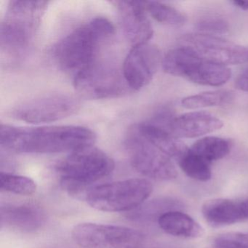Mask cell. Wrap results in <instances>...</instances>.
<instances>
[{"instance_id":"20","label":"cell","mask_w":248,"mask_h":248,"mask_svg":"<svg viewBox=\"0 0 248 248\" xmlns=\"http://www.w3.org/2000/svg\"><path fill=\"white\" fill-rule=\"evenodd\" d=\"M234 98V93L232 91L217 90L186 97L181 101V105L187 109L220 107L230 104Z\"/></svg>"},{"instance_id":"15","label":"cell","mask_w":248,"mask_h":248,"mask_svg":"<svg viewBox=\"0 0 248 248\" xmlns=\"http://www.w3.org/2000/svg\"><path fill=\"white\" fill-rule=\"evenodd\" d=\"M206 221L213 227H221L248 220V199L233 200L213 199L202 207Z\"/></svg>"},{"instance_id":"9","label":"cell","mask_w":248,"mask_h":248,"mask_svg":"<svg viewBox=\"0 0 248 248\" xmlns=\"http://www.w3.org/2000/svg\"><path fill=\"white\" fill-rule=\"evenodd\" d=\"M74 85L77 92L88 99L117 98L131 90L123 72L96 62L75 75Z\"/></svg>"},{"instance_id":"18","label":"cell","mask_w":248,"mask_h":248,"mask_svg":"<svg viewBox=\"0 0 248 248\" xmlns=\"http://www.w3.org/2000/svg\"><path fill=\"white\" fill-rule=\"evenodd\" d=\"M158 224L165 233L177 237L196 239L204 233V229L193 217L176 210L161 215Z\"/></svg>"},{"instance_id":"16","label":"cell","mask_w":248,"mask_h":248,"mask_svg":"<svg viewBox=\"0 0 248 248\" xmlns=\"http://www.w3.org/2000/svg\"><path fill=\"white\" fill-rule=\"evenodd\" d=\"M46 221V215L34 204H6L0 210V223L5 226L21 232L38 230Z\"/></svg>"},{"instance_id":"8","label":"cell","mask_w":248,"mask_h":248,"mask_svg":"<svg viewBox=\"0 0 248 248\" xmlns=\"http://www.w3.org/2000/svg\"><path fill=\"white\" fill-rule=\"evenodd\" d=\"M72 238L82 248H143L145 236L124 226L80 223L74 228Z\"/></svg>"},{"instance_id":"5","label":"cell","mask_w":248,"mask_h":248,"mask_svg":"<svg viewBox=\"0 0 248 248\" xmlns=\"http://www.w3.org/2000/svg\"><path fill=\"white\" fill-rule=\"evenodd\" d=\"M162 66L168 75L205 86H222L232 77V72L227 66L204 60L184 46L170 50L162 58Z\"/></svg>"},{"instance_id":"26","label":"cell","mask_w":248,"mask_h":248,"mask_svg":"<svg viewBox=\"0 0 248 248\" xmlns=\"http://www.w3.org/2000/svg\"><path fill=\"white\" fill-rule=\"evenodd\" d=\"M235 88L244 92H248V68L238 75L235 81Z\"/></svg>"},{"instance_id":"14","label":"cell","mask_w":248,"mask_h":248,"mask_svg":"<svg viewBox=\"0 0 248 248\" xmlns=\"http://www.w3.org/2000/svg\"><path fill=\"white\" fill-rule=\"evenodd\" d=\"M221 120L204 111H194L175 116L170 131L178 139H194L214 133L223 127Z\"/></svg>"},{"instance_id":"11","label":"cell","mask_w":248,"mask_h":248,"mask_svg":"<svg viewBox=\"0 0 248 248\" xmlns=\"http://www.w3.org/2000/svg\"><path fill=\"white\" fill-rule=\"evenodd\" d=\"M181 46L194 50L204 60L229 66L248 62V48L221 37L202 33L184 34L180 38Z\"/></svg>"},{"instance_id":"22","label":"cell","mask_w":248,"mask_h":248,"mask_svg":"<svg viewBox=\"0 0 248 248\" xmlns=\"http://www.w3.org/2000/svg\"><path fill=\"white\" fill-rule=\"evenodd\" d=\"M146 12L157 22L172 27H181L186 17L173 7L159 2H144Z\"/></svg>"},{"instance_id":"21","label":"cell","mask_w":248,"mask_h":248,"mask_svg":"<svg viewBox=\"0 0 248 248\" xmlns=\"http://www.w3.org/2000/svg\"><path fill=\"white\" fill-rule=\"evenodd\" d=\"M181 170L189 178L199 181H207L211 179V164L200 156L188 152L178 161Z\"/></svg>"},{"instance_id":"7","label":"cell","mask_w":248,"mask_h":248,"mask_svg":"<svg viewBox=\"0 0 248 248\" xmlns=\"http://www.w3.org/2000/svg\"><path fill=\"white\" fill-rule=\"evenodd\" d=\"M125 145L132 165L142 175L158 181H170L178 176L170 158L143 137L135 126L128 132Z\"/></svg>"},{"instance_id":"3","label":"cell","mask_w":248,"mask_h":248,"mask_svg":"<svg viewBox=\"0 0 248 248\" xmlns=\"http://www.w3.org/2000/svg\"><path fill=\"white\" fill-rule=\"evenodd\" d=\"M115 164L108 155L94 146L71 152L56 167L61 186L69 195L86 198L91 186L114 170Z\"/></svg>"},{"instance_id":"1","label":"cell","mask_w":248,"mask_h":248,"mask_svg":"<svg viewBox=\"0 0 248 248\" xmlns=\"http://www.w3.org/2000/svg\"><path fill=\"white\" fill-rule=\"evenodd\" d=\"M96 136L81 126L20 127L1 124L0 143L18 153L53 154L74 152L93 146Z\"/></svg>"},{"instance_id":"24","label":"cell","mask_w":248,"mask_h":248,"mask_svg":"<svg viewBox=\"0 0 248 248\" xmlns=\"http://www.w3.org/2000/svg\"><path fill=\"white\" fill-rule=\"evenodd\" d=\"M196 28L202 34L217 35L228 32L229 25L228 21L218 16L208 15L202 17L197 21Z\"/></svg>"},{"instance_id":"23","label":"cell","mask_w":248,"mask_h":248,"mask_svg":"<svg viewBox=\"0 0 248 248\" xmlns=\"http://www.w3.org/2000/svg\"><path fill=\"white\" fill-rule=\"evenodd\" d=\"M0 188L2 191L19 195L30 196L35 192L37 185L28 177L2 172L0 173Z\"/></svg>"},{"instance_id":"10","label":"cell","mask_w":248,"mask_h":248,"mask_svg":"<svg viewBox=\"0 0 248 248\" xmlns=\"http://www.w3.org/2000/svg\"><path fill=\"white\" fill-rule=\"evenodd\" d=\"M79 106L74 97L53 94L23 103L14 108L11 116L33 124L51 123L72 116L79 110Z\"/></svg>"},{"instance_id":"2","label":"cell","mask_w":248,"mask_h":248,"mask_svg":"<svg viewBox=\"0 0 248 248\" xmlns=\"http://www.w3.org/2000/svg\"><path fill=\"white\" fill-rule=\"evenodd\" d=\"M114 25L102 17L74 30L53 47V57L59 67L75 74L95 62L100 45L114 33Z\"/></svg>"},{"instance_id":"25","label":"cell","mask_w":248,"mask_h":248,"mask_svg":"<svg viewBox=\"0 0 248 248\" xmlns=\"http://www.w3.org/2000/svg\"><path fill=\"white\" fill-rule=\"evenodd\" d=\"M215 245L216 248H248V234L223 233L216 238Z\"/></svg>"},{"instance_id":"13","label":"cell","mask_w":248,"mask_h":248,"mask_svg":"<svg viewBox=\"0 0 248 248\" xmlns=\"http://www.w3.org/2000/svg\"><path fill=\"white\" fill-rule=\"evenodd\" d=\"M120 24L127 40L134 46L148 43L154 34L153 27L147 17L145 2L141 1L114 2Z\"/></svg>"},{"instance_id":"19","label":"cell","mask_w":248,"mask_h":248,"mask_svg":"<svg viewBox=\"0 0 248 248\" xmlns=\"http://www.w3.org/2000/svg\"><path fill=\"white\" fill-rule=\"evenodd\" d=\"M232 143L228 139L216 136H207L197 140L189 151L211 164L229 155Z\"/></svg>"},{"instance_id":"4","label":"cell","mask_w":248,"mask_h":248,"mask_svg":"<svg viewBox=\"0 0 248 248\" xmlns=\"http://www.w3.org/2000/svg\"><path fill=\"white\" fill-rule=\"evenodd\" d=\"M47 2L11 1L1 24V46L19 53L32 41L47 9Z\"/></svg>"},{"instance_id":"27","label":"cell","mask_w":248,"mask_h":248,"mask_svg":"<svg viewBox=\"0 0 248 248\" xmlns=\"http://www.w3.org/2000/svg\"><path fill=\"white\" fill-rule=\"evenodd\" d=\"M234 6L237 7L239 9L243 11H248V1H243V0H234L232 2Z\"/></svg>"},{"instance_id":"12","label":"cell","mask_w":248,"mask_h":248,"mask_svg":"<svg viewBox=\"0 0 248 248\" xmlns=\"http://www.w3.org/2000/svg\"><path fill=\"white\" fill-rule=\"evenodd\" d=\"M162 58L154 45L133 46L123 63V74L130 89L139 91L150 83L157 72Z\"/></svg>"},{"instance_id":"6","label":"cell","mask_w":248,"mask_h":248,"mask_svg":"<svg viewBox=\"0 0 248 248\" xmlns=\"http://www.w3.org/2000/svg\"><path fill=\"white\" fill-rule=\"evenodd\" d=\"M153 191V185L145 178H130L95 186L87 194L88 204L104 212L130 211L139 208Z\"/></svg>"},{"instance_id":"17","label":"cell","mask_w":248,"mask_h":248,"mask_svg":"<svg viewBox=\"0 0 248 248\" xmlns=\"http://www.w3.org/2000/svg\"><path fill=\"white\" fill-rule=\"evenodd\" d=\"M139 133L170 158L179 161L188 152L186 145L166 129L146 120L135 126Z\"/></svg>"}]
</instances>
